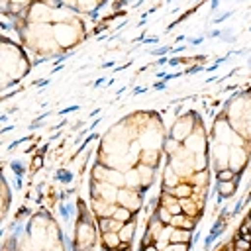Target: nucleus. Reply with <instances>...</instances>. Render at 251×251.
<instances>
[{
  "instance_id": "obj_6",
  "label": "nucleus",
  "mask_w": 251,
  "mask_h": 251,
  "mask_svg": "<svg viewBox=\"0 0 251 251\" xmlns=\"http://www.w3.org/2000/svg\"><path fill=\"white\" fill-rule=\"evenodd\" d=\"M190 233L188 229H180V227H173L171 235H169V243H190Z\"/></svg>"
},
{
  "instance_id": "obj_14",
  "label": "nucleus",
  "mask_w": 251,
  "mask_h": 251,
  "mask_svg": "<svg viewBox=\"0 0 251 251\" xmlns=\"http://www.w3.org/2000/svg\"><path fill=\"white\" fill-rule=\"evenodd\" d=\"M41 165H43V157H41V155H35V157H33V171H39Z\"/></svg>"
},
{
  "instance_id": "obj_15",
  "label": "nucleus",
  "mask_w": 251,
  "mask_h": 251,
  "mask_svg": "<svg viewBox=\"0 0 251 251\" xmlns=\"http://www.w3.org/2000/svg\"><path fill=\"white\" fill-rule=\"evenodd\" d=\"M141 251H161L155 243H151V245H145V247H141Z\"/></svg>"
},
{
  "instance_id": "obj_10",
  "label": "nucleus",
  "mask_w": 251,
  "mask_h": 251,
  "mask_svg": "<svg viewBox=\"0 0 251 251\" xmlns=\"http://www.w3.org/2000/svg\"><path fill=\"white\" fill-rule=\"evenodd\" d=\"M114 220H118V222H122V224H126V222H129V220H133V212H129L127 208H124V206H116V212H114V216H112Z\"/></svg>"
},
{
  "instance_id": "obj_12",
  "label": "nucleus",
  "mask_w": 251,
  "mask_h": 251,
  "mask_svg": "<svg viewBox=\"0 0 251 251\" xmlns=\"http://www.w3.org/2000/svg\"><path fill=\"white\" fill-rule=\"evenodd\" d=\"M163 251H188V243H169Z\"/></svg>"
},
{
  "instance_id": "obj_11",
  "label": "nucleus",
  "mask_w": 251,
  "mask_h": 251,
  "mask_svg": "<svg viewBox=\"0 0 251 251\" xmlns=\"http://www.w3.org/2000/svg\"><path fill=\"white\" fill-rule=\"evenodd\" d=\"M216 176H218V180H237V173H235V171H231L229 167H227V169L218 171V173H216Z\"/></svg>"
},
{
  "instance_id": "obj_2",
  "label": "nucleus",
  "mask_w": 251,
  "mask_h": 251,
  "mask_svg": "<svg viewBox=\"0 0 251 251\" xmlns=\"http://www.w3.org/2000/svg\"><path fill=\"white\" fill-rule=\"evenodd\" d=\"M247 165V153L245 147H229V163L227 167L235 173H241V169Z\"/></svg>"
},
{
  "instance_id": "obj_8",
  "label": "nucleus",
  "mask_w": 251,
  "mask_h": 251,
  "mask_svg": "<svg viewBox=\"0 0 251 251\" xmlns=\"http://www.w3.org/2000/svg\"><path fill=\"white\" fill-rule=\"evenodd\" d=\"M192 192H194V186L190 184V182H178L176 186H175V190H173V194L178 198V200H182V198H190L192 196Z\"/></svg>"
},
{
  "instance_id": "obj_4",
  "label": "nucleus",
  "mask_w": 251,
  "mask_h": 251,
  "mask_svg": "<svg viewBox=\"0 0 251 251\" xmlns=\"http://www.w3.org/2000/svg\"><path fill=\"white\" fill-rule=\"evenodd\" d=\"M135 227H137L135 220H129V222H126V224L120 227L118 235H120L122 243H131V241H133V235H135Z\"/></svg>"
},
{
  "instance_id": "obj_3",
  "label": "nucleus",
  "mask_w": 251,
  "mask_h": 251,
  "mask_svg": "<svg viewBox=\"0 0 251 251\" xmlns=\"http://www.w3.org/2000/svg\"><path fill=\"white\" fill-rule=\"evenodd\" d=\"M124 224L114 220V218H96V227H98V233H108V231H120Z\"/></svg>"
},
{
  "instance_id": "obj_13",
  "label": "nucleus",
  "mask_w": 251,
  "mask_h": 251,
  "mask_svg": "<svg viewBox=\"0 0 251 251\" xmlns=\"http://www.w3.org/2000/svg\"><path fill=\"white\" fill-rule=\"evenodd\" d=\"M12 171H14V175L22 176V175H24V165H22L20 161H14V163H12Z\"/></svg>"
},
{
  "instance_id": "obj_7",
  "label": "nucleus",
  "mask_w": 251,
  "mask_h": 251,
  "mask_svg": "<svg viewBox=\"0 0 251 251\" xmlns=\"http://www.w3.org/2000/svg\"><path fill=\"white\" fill-rule=\"evenodd\" d=\"M237 184L235 180H218V196L220 198H229L235 192Z\"/></svg>"
},
{
  "instance_id": "obj_9",
  "label": "nucleus",
  "mask_w": 251,
  "mask_h": 251,
  "mask_svg": "<svg viewBox=\"0 0 251 251\" xmlns=\"http://www.w3.org/2000/svg\"><path fill=\"white\" fill-rule=\"evenodd\" d=\"M163 149H165V153H167V155L175 157V155L182 149V143H180V141H176L175 137H167V139H163Z\"/></svg>"
},
{
  "instance_id": "obj_1",
  "label": "nucleus",
  "mask_w": 251,
  "mask_h": 251,
  "mask_svg": "<svg viewBox=\"0 0 251 251\" xmlns=\"http://www.w3.org/2000/svg\"><path fill=\"white\" fill-rule=\"evenodd\" d=\"M118 206H124L127 208L129 212H137L141 208V198H139V190H133V188H120L118 190Z\"/></svg>"
},
{
  "instance_id": "obj_5",
  "label": "nucleus",
  "mask_w": 251,
  "mask_h": 251,
  "mask_svg": "<svg viewBox=\"0 0 251 251\" xmlns=\"http://www.w3.org/2000/svg\"><path fill=\"white\" fill-rule=\"evenodd\" d=\"M100 235H102V247H104V249L116 251V249L122 245V239H120L118 231H108V233H100Z\"/></svg>"
}]
</instances>
